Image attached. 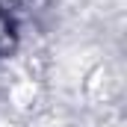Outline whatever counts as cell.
Instances as JSON below:
<instances>
[{
	"mask_svg": "<svg viewBox=\"0 0 127 127\" xmlns=\"http://www.w3.org/2000/svg\"><path fill=\"white\" fill-rule=\"evenodd\" d=\"M15 41H18V35H15V15L0 6V59L15 50Z\"/></svg>",
	"mask_w": 127,
	"mask_h": 127,
	"instance_id": "6da1fadb",
	"label": "cell"
}]
</instances>
